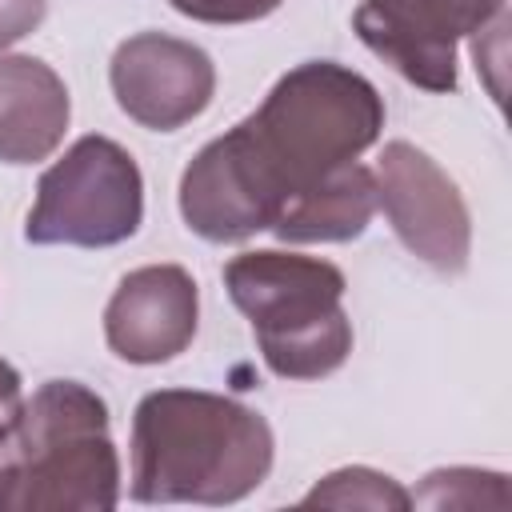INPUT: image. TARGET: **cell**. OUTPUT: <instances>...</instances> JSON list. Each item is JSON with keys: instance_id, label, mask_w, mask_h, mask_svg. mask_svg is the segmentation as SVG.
<instances>
[{"instance_id": "cell-1", "label": "cell", "mask_w": 512, "mask_h": 512, "mask_svg": "<svg viewBox=\"0 0 512 512\" xmlns=\"http://www.w3.org/2000/svg\"><path fill=\"white\" fill-rule=\"evenodd\" d=\"M136 504H236L256 492L276 456L268 420L220 392L156 388L132 412Z\"/></svg>"}, {"instance_id": "cell-2", "label": "cell", "mask_w": 512, "mask_h": 512, "mask_svg": "<svg viewBox=\"0 0 512 512\" xmlns=\"http://www.w3.org/2000/svg\"><path fill=\"white\" fill-rule=\"evenodd\" d=\"M120 456L108 404L80 380H48L24 400L0 460V512H108Z\"/></svg>"}, {"instance_id": "cell-3", "label": "cell", "mask_w": 512, "mask_h": 512, "mask_svg": "<svg viewBox=\"0 0 512 512\" xmlns=\"http://www.w3.org/2000/svg\"><path fill=\"white\" fill-rule=\"evenodd\" d=\"M240 124L288 204L380 140L384 100L360 72L336 60H308L284 72L264 104Z\"/></svg>"}, {"instance_id": "cell-4", "label": "cell", "mask_w": 512, "mask_h": 512, "mask_svg": "<svg viewBox=\"0 0 512 512\" xmlns=\"http://www.w3.org/2000/svg\"><path fill=\"white\" fill-rule=\"evenodd\" d=\"M224 288L248 316L260 356L280 380H320L348 360V280L336 264L280 248L240 252L224 264Z\"/></svg>"}, {"instance_id": "cell-5", "label": "cell", "mask_w": 512, "mask_h": 512, "mask_svg": "<svg viewBox=\"0 0 512 512\" xmlns=\"http://www.w3.org/2000/svg\"><path fill=\"white\" fill-rule=\"evenodd\" d=\"M144 220V176L128 148L108 136H80L36 184L24 224L28 244L112 248Z\"/></svg>"}, {"instance_id": "cell-6", "label": "cell", "mask_w": 512, "mask_h": 512, "mask_svg": "<svg viewBox=\"0 0 512 512\" xmlns=\"http://www.w3.org/2000/svg\"><path fill=\"white\" fill-rule=\"evenodd\" d=\"M508 0H360L352 28L424 92H456V44L504 16Z\"/></svg>"}, {"instance_id": "cell-7", "label": "cell", "mask_w": 512, "mask_h": 512, "mask_svg": "<svg viewBox=\"0 0 512 512\" xmlns=\"http://www.w3.org/2000/svg\"><path fill=\"white\" fill-rule=\"evenodd\" d=\"M376 208H384L400 244L436 268L460 276L472 256V216L456 180L416 144L392 140L376 164Z\"/></svg>"}, {"instance_id": "cell-8", "label": "cell", "mask_w": 512, "mask_h": 512, "mask_svg": "<svg viewBox=\"0 0 512 512\" xmlns=\"http://www.w3.org/2000/svg\"><path fill=\"white\" fill-rule=\"evenodd\" d=\"M284 208V192L256 156L244 124L208 140L180 176V216L208 244H240Z\"/></svg>"}, {"instance_id": "cell-9", "label": "cell", "mask_w": 512, "mask_h": 512, "mask_svg": "<svg viewBox=\"0 0 512 512\" xmlns=\"http://www.w3.org/2000/svg\"><path fill=\"white\" fill-rule=\"evenodd\" d=\"M112 96L128 120L152 132H176L192 124L216 96L212 56L168 32L128 36L108 64Z\"/></svg>"}, {"instance_id": "cell-10", "label": "cell", "mask_w": 512, "mask_h": 512, "mask_svg": "<svg viewBox=\"0 0 512 512\" xmlns=\"http://www.w3.org/2000/svg\"><path fill=\"white\" fill-rule=\"evenodd\" d=\"M196 320L200 292L192 272L180 264H144L116 284L104 308V340L128 364H164L192 344Z\"/></svg>"}, {"instance_id": "cell-11", "label": "cell", "mask_w": 512, "mask_h": 512, "mask_svg": "<svg viewBox=\"0 0 512 512\" xmlns=\"http://www.w3.org/2000/svg\"><path fill=\"white\" fill-rule=\"evenodd\" d=\"M72 100L52 64L36 56H0V160H48L68 132Z\"/></svg>"}, {"instance_id": "cell-12", "label": "cell", "mask_w": 512, "mask_h": 512, "mask_svg": "<svg viewBox=\"0 0 512 512\" xmlns=\"http://www.w3.org/2000/svg\"><path fill=\"white\" fill-rule=\"evenodd\" d=\"M376 216V172L360 160L328 172L324 180L296 192L272 220L284 244H344L356 240Z\"/></svg>"}, {"instance_id": "cell-13", "label": "cell", "mask_w": 512, "mask_h": 512, "mask_svg": "<svg viewBox=\"0 0 512 512\" xmlns=\"http://www.w3.org/2000/svg\"><path fill=\"white\" fill-rule=\"evenodd\" d=\"M300 504H324V508H376V512H404L412 508V492L400 488L392 476L352 464L340 472H328Z\"/></svg>"}, {"instance_id": "cell-14", "label": "cell", "mask_w": 512, "mask_h": 512, "mask_svg": "<svg viewBox=\"0 0 512 512\" xmlns=\"http://www.w3.org/2000/svg\"><path fill=\"white\" fill-rule=\"evenodd\" d=\"M420 508H508V476L480 468H440L424 476V488L412 496Z\"/></svg>"}, {"instance_id": "cell-15", "label": "cell", "mask_w": 512, "mask_h": 512, "mask_svg": "<svg viewBox=\"0 0 512 512\" xmlns=\"http://www.w3.org/2000/svg\"><path fill=\"white\" fill-rule=\"evenodd\" d=\"M180 16L200 24H252L272 16L284 0H168Z\"/></svg>"}, {"instance_id": "cell-16", "label": "cell", "mask_w": 512, "mask_h": 512, "mask_svg": "<svg viewBox=\"0 0 512 512\" xmlns=\"http://www.w3.org/2000/svg\"><path fill=\"white\" fill-rule=\"evenodd\" d=\"M48 0H0V52L44 24Z\"/></svg>"}, {"instance_id": "cell-17", "label": "cell", "mask_w": 512, "mask_h": 512, "mask_svg": "<svg viewBox=\"0 0 512 512\" xmlns=\"http://www.w3.org/2000/svg\"><path fill=\"white\" fill-rule=\"evenodd\" d=\"M20 408H24V388H20V372L0 356V424L4 428H16L20 420Z\"/></svg>"}, {"instance_id": "cell-18", "label": "cell", "mask_w": 512, "mask_h": 512, "mask_svg": "<svg viewBox=\"0 0 512 512\" xmlns=\"http://www.w3.org/2000/svg\"><path fill=\"white\" fill-rule=\"evenodd\" d=\"M8 440H12V428H0V460H4V448H8Z\"/></svg>"}]
</instances>
